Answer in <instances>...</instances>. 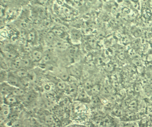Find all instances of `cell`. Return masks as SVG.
Listing matches in <instances>:
<instances>
[{
	"mask_svg": "<svg viewBox=\"0 0 152 127\" xmlns=\"http://www.w3.org/2000/svg\"><path fill=\"white\" fill-rule=\"evenodd\" d=\"M6 82L13 87L23 88V80L17 77L11 71H9Z\"/></svg>",
	"mask_w": 152,
	"mask_h": 127,
	"instance_id": "1",
	"label": "cell"
},
{
	"mask_svg": "<svg viewBox=\"0 0 152 127\" xmlns=\"http://www.w3.org/2000/svg\"><path fill=\"white\" fill-rule=\"evenodd\" d=\"M14 88L7 82L0 83V93L4 97L11 95Z\"/></svg>",
	"mask_w": 152,
	"mask_h": 127,
	"instance_id": "2",
	"label": "cell"
},
{
	"mask_svg": "<svg viewBox=\"0 0 152 127\" xmlns=\"http://www.w3.org/2000/svg\"><path fill=\"white\" fill-rule=\"evenodd\" d=\"M68 70L70 76L77 78H80L83 73L81 67L77 64H72L68 68Z\"/></svg>",
	"mask_w": 152,
	"mask_h": 127,
	"instance_id": "3",
	"label": "cell"
},
{
	"mask_svg": "<svg viewBox=\"0 0 152 127\" xmlns=\"http://www.w3.org/2000/svg\"><path fill=\"white\" fill-rule=\"evenodd\" d=\"M71 41L75 44L78 43L82 38V34L80 30L76 28H73L69 32Z\"/></svg>",
	"mask_w": 152,
	"mask_h": 127,
	"instance_id": "4",
	"label": "cell"
},
{
	"mask_svg": "<svg viewBox=\"0 0 152 127\" xmlns=\"http://www.w3.org/2000/svg\"><path fill=\"white\" fill-rule=\"evenodd\" d=\"M43 52L38 49H33L30 52V58L34 62H40L42 58Z\"/></svg>",
	"mask_w": 152,
	"mask_h": 127,
	"instance_id": "5",
	"label": "cell"
},
{
	"mask_svg": "<svg viewBox=\"0 0 152 127\" xmlns=\"http://www.w3.org/2000/svg\"><path fill=\"white\" fill-rule=\"evenodd\" d=\"M20 61L21 68H24L28 70L32 67L34 63L30 57H20Z\"/></svg>",
	"mask_w": 152,
	"mask_h": 127,
	"instance_id": "6",
	"label": "cell"
},
{
	"mask_svg": "<svg viewBox=\"0 0 152 127\" xmlns=\"http://www.w3.org/2000/svg\"><path fill=\"white\" fill-rule=\"evenodd\" d=\"M53 46L55 49L59 51H64L67 50L69 47L66 42L62 40H55L53 43Z\"/></svg>",
	"mask_w": 152,
	"mask_h": 127,
	"instance_id": "7",
	"label": "cell"
},
{
	"mask_svg": "<svg viewBox=\"0 0 152 127\" xmlns=\"http://www.w3.org/2000/svg\"><path fill=\"white\" fill-rule=\"evenodd\" d=\"M53 59V54L52 52L50 50H46L43 52L42 58L41 61L45 64H47L51 62Z\"/></svg>",
	"mask_w": 152,
	"mask_h": 127,
	"instance_id": "8",
	"label": "cell"
},
{
	"mask_svg": "<svg viewBox=\"0 0 152 127\" xmlns=\"http://www.w3.org/2000/svg\"><path fill=\"white\" fill-rule=\"evenodd\" d=\"M19 98L12 94L5 96L4 99V103L9 106L16 104L18 102Z\"/></svg>",
	"mask_w": 152,
	"mask_h": 127,
	"instance_id": "9",
	"label": "cell"
},
{
	"mask_svg": "<svg viewBox=\"0 0 152 127\" xmlns=\"http://www.w3.org/2000/svg\"><path fill=\"white\" fill-rule=\"evenodd\" d=\"M28 70L24 68H20L15 71H12L14 72V74L18 77L19 78L22 80H24L28 75Z\"/></svg>",
	"mask_w": 152,
	"mask_h": 127,
	"instance_id": "10",
	"label": "cell"
},
{
	"mask_svg": "<svg viewBox=\"0 0 152 127\" xmlns=\"http://www.w3.org/2000/svg\"><path fill=\"white\" fill-rule=\"evenodd\" d=\"M70 76L68 69H61L59 71L58 74V77L61 80L64 81H66L68 80L69 79Z\"/></svg>",
	"mask_w": 152,
	"mask_h": 127,
	"instance_id": "11",
	"label": "cell"
},
{
	"mask_svg": "<svg viewBox=\"0 0 152 127\" xmlns=\"http://www.w3.org/2000/svg\"><path fill=\"white\" fill-rule=\"evenodd\" d=\"M57 37L55 34L52 31H49L46 34L45 40L48 44H53Z\"/></svg>",
	"mask_w": 152,
	"mask_h": 127,
	"instance_id": "12",
	"label": "cell"
},
{
	"mask_svg": "<svg viewBox=\"0 0 152 127\" xmlns=\"http://www.w3.org/2000/svg\"><path fill=\"white\" fill-rule=\"evenodd\" d=\"M78 51V47L76 46H69L67 49L68 54L69 58L74 59L77 56Z\"/></svg>",
	"mask_w": 152,
	"mask_h": 127,
	"instance_id": "13",
	"label": "cell"
},
{
	"mask_svg": "<svg viewBox=\"0 0 152 127\" xmlns=\"http://www.w3.org/2000/svg\"><path fill=\"white\" fill-rule=\"evenodd\" d=\"M37 37V34L34 30H32L29 31L27 36V39L28 43H32L35 42Z\"/></svg>",
	"mask_w": 152,
	"mask_h": 127,
	"instance_id": "14",
	"label": "cell"
},
{
	"mask_svg": "<svg viewBox=\"0 0 152 127\" xmlns=\"http://www.w3.org/2000/svg\"><path fill=\"white\" fill-rule=\"evenodd\" d=\"M12 94L19 98L25 95V91L23 88H14Z\"/></svg>",
	"mask_w": 152,
	"mask_h": 127,
	"instance_id": "15",
	"label": "cell"
},
{
	"mask_svg": "<svg viewBox=\"0 0 152 127\" xmlns=\"http://www.w3.org/2000/svg\"><path fill=\"white\" fill-rule=\"evenodd\" d=\"M139 103L137 100H133L129 104L128 108L129 110L132 112H134L138 110Z\"/></svg>",
	"mask_w": 152,
	"mask_h": 127,
	"instance_id": "16",
	"label": "cell"
},
{
	"mask_svg": "<svg viewBox=\"0 0 152 127\" xmlns=\"http://www.w3.org/2000/svg\"><path fill=\"white\" fill-rule=\"evenodd\" d=\"M8 72V70L0 69V83L7 81Z\"/></svg>",
	"mask_w": 152,
	"mask_h": 127,
	"instance_id": "17",
	"label": "cell"
},
{
	"mask_svg": "<svg viewBox=\"0 0 152 127\" xmlns=\"http://www.w3.org/2000/svg\"><path fill=\"white\" fill-rule=\"evenodd\" d=\"M69 93L71 94H74L77 93L78 90L77 87L75 83H71L69 86L67 88Z\"/></svg>",
	"mask_w": 152,
	"mask_h": 127,
	"instance_id": "18",
	"label": "cell"
},
{
	"mask_svg": "<svg viewBox=\"0 0 152 127\" xmlns=\"http://www.w3.org/2000/svg\"><path fill=\"white\" fill-rule=\"evenodd\" d=\"M88 43L89 45L94 49L96 48L97 45V40L96 38L94 37H90V38H88Z\"/></svg>",
	"mask_w": 152,
	"mask_h": 127,
	"instance_id": "19",
	"label": "cell"
},
{
	"mask_svg": "<svg viewBox=\"0 0 152 127\" xmlns=\"http://www.w3.org/2000/svg\"><path fill=\"white\" fill-rule=\"evenodd\" d=\"M85 89H81L80 90L78 93V97L80 99L83 100L87 98V94Z\"/></svg>",
	"mask_w": 152,
	"mask_h": 127,
	"instance_id": "20",
	"label": "cell"
},
{
	"mask_svg": "<svg viewBox=\"0 0 152 127\" xmlns=\"http://www.w3.org/2000/svg\"><path fill=\"white\" fill-rule=\"evenodd\" d=\"M0 69L8 70V64L4 60L3 58L0 57Z\"/></svg>",
	"mask_w": 152,
	"mask_h": 127,
	"instance_id": "21",
	"label": "cell"
},
{
	"mask_svg": "<svg viewBox=\"0 0 152 127\" xmlns=\"http://www.w3.org/2000/svg\"><path fill=\"white\" fill-rule=\"evenodd\" d=\"M92 83L91 81H87L85 84V88L84 89L86 90V92H91L92 89V87H93Z\"/></svg>",
	"mask_w": 152,
	"mask_h": 127,
	"instance_id": "22",
	"label": "cell"
},
{
	"mask_svg": "<svg viewBox=\"0 0 152 127\" xmlns=\"http://www.w3.org/2000/svg\"><path fill=\"white\" fill-rule=\"evenodd\" d=\"M57 86L59 89L61 90H65L67 88L65 81L61 80L58 82L57 84Z\"/></svg>",
	"mask_w": 152,
	"mask_h": 127,
	"instance_id": "23",
	"label": "cell"
},
{
	"mask_svg": "<svg viewBox=\"0 0 152 127\" xmlns=\"http://www.w3.org/2000/svg\"><path fill=\"white\" fill-rule=\"evenodd\" d=\"M123 127H139V126L136 122H129L124 124Z\"/></svg>",
	"mask_w": 152,
	"mask_h": 127,
	"instance_id": "24",
	"label": "cell"
},
{
	"mask_svg": "<svg viewBox=\"0 0 152 127\" xmlns=\"http://www.w3.org/2000/svg\"><path fill=\"white\" fill-rule=\"evenodd\" d=\"M100 87L98 85H93L92 87V89H91V93H93L97 94L99 92H100Z\"/></svg>",
	"mask_w": 152,
	"mask_h": 127,
	"instance_id": "25",
	"label": "cell"
},
{
	"mask_svg": "<svg viewBox=\"0 0 152 127\" xmlns=\"http://www.w3.org/2000/svg\"><path fill=\"white\" fill-rule=\"evenodd\" d=\"M53 121V118L52 115H48L45 118V122L47 124H51Z\"/></svg>",
	"mask_w": 152,
	"mask_h": 127,
	"instance_id": "26",
	"label": "cell"
},
{
	"mask_svg": "<svg viewBox=\"0 0 152 127\" xmlns=\"http://www.w3.org/2000/svg\"><path fill=\"white\" fill-rule=\"evenodd\" d=\"M129 54L130 55L131 57L134 58L137 56V53L136 52L135 50L134 49H130L129 51Z\"/></svg>",
	"mask_w": 152,
	"mask_h": 127,
	"instance_id": "27",
	"label": "cell"
},
{
	"mask_svg": "<svg viewBox=\"0 0 152 127\" xmlns=\"http://www.w3.org/2000/svg\"><path fill=\"white\" fill-rule=\"evenodd\" d=\"M113 68H114V66L113 64H108L105 66V69L107 71H112L113 70Z\"/></svg>",
	"mask_w": 152,
	"mask_h": 127,
	"instance_id": "28",
	"label": "cell"
},
{
	"mask_svg": "<svg viewBox=\"0 0 152 127\" xmlns=\"http://www.w3.org/2000/svg\"><path fill=\"white\" fill-rule=\"evenodd\" d=\"M146 111L149 116L152 117V104H150L147 106Z\"/></svg>",
	"mask_w": 152,
	"mask_h": 127,
	"instance_id": "29",
	"label": "cell"
},
{
	"mask_svg": "<svg viewBox=\"0 0 152 127\" xmlns=\"http://www.w3.org/2000/svg\"><path fill=\"white\" fill-rule=\"evenodd\" d=\"M118 57L121 60L125 59L126 58V54L124 51H121L119 53Z\"/></svg>",
	"mask_w": 152,
	"mask_h": 127,
	"instance_id": "30",
	"label": "cell"
},
{
	"mask_svg": "<svg viewBox=\"0 0 152 127\" xmlns=\"http://www.w3.org/2000/svg\"><path fill=\"white\" fill-rule=\"evenodd\" d=\"M141 32L140 30H137L134 32V36H137V37H139V36H141Z\"/></svg>",
	"mask_w": 152,
	"mask_h": 127,
	"instance_id": "31",
	"label": "cell"
},
{
	"mask_svg": "<svg viewBox=\"0 0 152 127\" xmlns=\"http://www.w3.org/2000/svg\"><path fill=\"white\" fill-rule=\"evenodd\" d=\"M51 86L49 84H47L45 86V89L47 91H49L51 89Z\"/></svg>",
	"mask_w": 152,
	"mask_h": 127,
	"instance_id": "32",
	"label": "cell"
},
{
	"mask_svg": "<svg viewBox=\"0 0 152 127\" xmlns=\"http://www.w3.org/2000/svg\"><path fill=\"white\" fill-rule=\"evenodd\" d=\"M147 61L149 62H151L152 61V54H150L148 55V56L147 57Z\"/></svg>",
	"mask_w": 152,
	"mask_h": 127,
	"instance_id": "33",
	"label": "cell"
},
{
	"mask_svg": "<svg viewBox=\"0 0 152 127\" xmlns=\"http://www.w3.org/2000/svg\"><path fill=\"white\" fill-rule=\"evenodd\" d=\"M53 0H43L44 4H48L50 3L51 2L53 1Z\"/></svg>",
	"mask_w": 152,
	"mask_h": 127,
	"instance_id": "34",
	"label": "cell"
},
{
	"mask_svg": "<svg viewBox=\"0 0 152 127\" xmlns=\"http://www.w3.org/2000/svg\"><path fill=\"white\" fill-rule=\"evenodd\" d=\"M133 45L134 46L135 48H137V47H138V45H139V43L138 42H136V41H135V42H133Z\"/></svg>",
	"mask_w": 152,
	"mask_h": 127,
	"instance_id": "35",
	"label": "cell"
},
{
	"mask_svg": "<svg viewBox=\"0 0 152 127\" xmlns=\"http://www.w3.org/2000/svg\"><path fill=\"white\" fill-rule=\"evenodd\" d=\"M148 1L149 0H142V2L144 4H146V3L148 2Z\"/></svg>",
	"mask_w": 152,
	"mask_h": 127,
	"instance_id": "36",
	"label": "cell"
},
{
	"mask_svg": "<svg viewBox=\"0 0 152 127\" xmlns=\"http://www.w3.org/2000/svg\"><path fill=\"white\" fill-rule=\"evenodd\" d=\"M2 14V9L1 8H0V18L1 17V15Z\"/></svg>",
	"mask_w": 152,
	"mask_h": 127,
	"instance_id": "37",
	"label": "cell"
},
{
	"mask_svg": "<svg viewBox=\"0 0 152 127\" xmlns=\"http://www.w3.org/2000/svg\"><path fill=\"white\" fill-rule=\"evenodd\" d=\"M150 6H151V7L152 9V0H151V1H150Z\"/></svg>",
	"mask_w": 152,
	"mask_h": 127,
	"instance_id": "38",
	"label": "cell"
},
{
	"mask_svg": "<svg viewBox=\"0 0 152 127\" xmlns=\"http://www.w3.org/2000/svg\"><path fill=\"white\" fill-rule=\"evenodd\" d=\"M131 1L134 2H137L139 1L140 0H131Z\"/></svg>",
	"mask_w": 152,
	"mask_h": 127,
	"instance_id": "39",
	"label": "cell"
}]
</instances>
